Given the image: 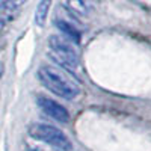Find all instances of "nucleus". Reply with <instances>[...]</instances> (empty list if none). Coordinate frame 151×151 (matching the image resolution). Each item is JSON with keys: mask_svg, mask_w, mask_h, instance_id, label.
<instances>
[{"mask_svg": "<svg viewBox=\"0 0 151 151\" xmlns=\"http://www.w3.org/2000/svg\"><path fill=\"white\" fill-rule=\"evenodd\" d=\"M38 79L45 89L64 100H70V101L77 98L82 91L80 85L64 68L42 65L38 70Z\"/></svg>", "mask_w": 151, "mask_h": 151, "instance_id": "nucleus-1", "label": "nucleus"}, {"mask_svg": "<svg viewBox=\"0 0 151 151\" xmlns=\"http://www.w3.org/2000/svg\"><path fill=\"white\" fill-rule=\"evenodd\" d=\"M48 48L52 58L64 70L76 71L79 68V53L68 40L58 35H52L48 38Z\"/></svg>", "mask_w": 151, "mask_h": 151, "instance_id": "nucleus-2", "label": "nucleus"}, {"mask_svg": "<svg viewBox=\"0 0 151 151\" xmlns=\"http://www.w3.org/2000/svg\"><path fill=\"white\" fill-rule=\"evenodd\" d=\"M29 134L33 139L41 141L59 151H71L73 150V144L68 139V136L62 130L56 129L55 125L44 124V122L32 124L29 127Z\"/></svg>", "mask_w": 151, "mask_h": 151, "instance_id": "nucleus-3", "label": "nucleus"}, {"mask_svg": "<svg viewBox=\"0 0 151 151\" xmlns=\"http://www.w3.org/2000/svg\"><path fill=\"white\" fill-rule=\"evenodd\" d=\"M36 104H38V107L41 109V112L44 113V115L53 118V119L58 121V122L65 124V122L70 121V113H68V110L62 106V104H59L58 101L52 100V98L44 97V95H38V97H36Z\"/></svg>", "mask_w": 151, "mask_h": 151, "instance_id": "nucleus-4", "label": "nucleus"}, {"mask_svg": "<svg viewBox=\"0 0 151 151\" xmlns=\"http://www.w3.org/2000/svg\"><path fill=\"white\" fill-rule=\"evenodd\" d=\"M64 3L71 15L88 17L92 12V0H64Z\"/></svg>", "mask_w": 151, "mask_h": 151, "instance_id": "nucleus-5", "label": "nucleus"}, {"mask_svg": "<svg viewBox=\"0 0 151 151\" xmlns=\"http://www.w3.org/2000/svg\"><path fill=\"white\" fill-rule=\"evenodd\" d=\"M55 24L70 41H73V42H79L80 41V32L77 30V27H76L71 21H68V20L60 17V18H56Z\"/></svg>", "mask_w": 151, "mask_h": 151, "instance_id": "nucleus-6", "label": "nucleus"}, {"mask_svg": "<svg viewBox=\"0 0 151 151\" xmlns=\"http://www.w3.org/2000/svg\"><path fill=\"white\" fill-rule=\"evenodd\" d=\"M50 6H52V0H40V3H38V6H36V11H35V23H36V26H44L45 24Z\"/></svg>", "mask_w": 151, "mask_h": 151, "instance_id": "nucleus-7", "label": "nucleus"}, {"mask_svg": "<svg viewBox=\"0 0 151 151\" xmlns=\"http://www.w3.org/2000/svg\"><path fill=\"white\" fill-rule=\"evenodd\" d=\"M27 0H2V8L6 9V11H17L20 9Z\"/></svg>", "mask_w": 151, "mask_h": 151, "instance_id": "nucleus-8", "label": "nucleus"}, {"mask_svg": "<svg viewBox=\"0 0 151 151\" xmlns=\"http://www.w3.org/2000/svg\"><path fill=\"white\" fill-rule=\"evenodd\" d=\"M3 70H5V65H3V62H0V77H2V74H3Z\"/></svg>", "mask_w": 151, "mask_h": 151, "instance_id": "nucleus-9", "label": "nucleus"}, {"mask_svg": "<svg viewBox=\"0 0 151 151\" xmlns=\"http://www.w3.org/2000/svg\"><path fill=\"white\" fill-rule=\"evenodd\" d=\"M3 27H5V23H3V20H0V32L3 30Z\"/></svg>", "mask_w": 151, "mask_h": 151, "instance_id": "nucleus-10", "label": "nucleus"}, {"mask_svg": "<svg viewBox=\"0 0 151 151\" xmlns=\"http://www.w3.org/2000/svg\"><path fill=\"white\" fill-rule=\"evenodd\" d=\"M27 151H36V150H27Z\"/></svg>", "mask_w": 151, "mask_h": 151, "instance_id": "nucleus-11", "label": "nucleus"}]
</instances>
